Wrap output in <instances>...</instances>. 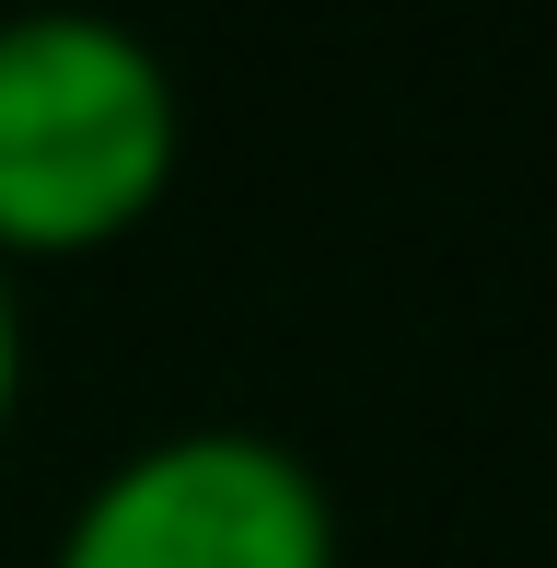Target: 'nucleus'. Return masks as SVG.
<instances>
[{
	"label": "nucleus",
	"instance_id": "1",
	"mask_svg": "<svg viewBox=\"0 0 557 568\" xmlns=\"http://www.w3.org/2000/svg\"><path fill=\"white\" fill-rule=\"evenodd\" d=\"M174 186V82L93 12L0 23V267L117 244Z\"/></svg>",
	"mask_w": 557,
	"mask_h": 568
},
{
	"label": "nucleus",
	"instance_id": "2",
	"mask_svg": "<svg viewBox=\"0 0 557 568\" xmlns=\"http://www.w3.org/2000/svg\"><path fill=\"white\" fill-rule=\"evenodd\" d=\"M59 568H337V510L256 429H174L70 510Z\"/></svg>",
	"mask_w": 557,
	"mask_h": 568
},
{
	"label": "nucleus",
	"instance_id": "3",
	"mask_svg": "<svg viewBox=\"0 0 557 568\" xmlns=\"http://www.w3.org/2000/svg\"><path fill=\"white\" fill-rule=\"evenodd\" d=\"M12 383H23V314H12V278H0V418H12Z\"/></svg>",
	"mask_w": 557,
	"mask_h": 568
}]
</instances>
